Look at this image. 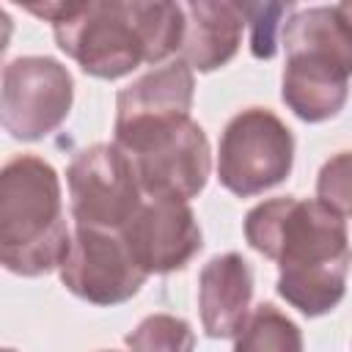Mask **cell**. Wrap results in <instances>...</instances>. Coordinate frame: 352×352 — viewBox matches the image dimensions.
<instances>
[{
  "label": "cell",
  "instance_id": "6da1fadb",
  "mask_svg": "<svg viewBox=\"0 0 352 352\" xmlns=\"http://www.w3.org/2000/svg\"><path fill=\"white\" fill-rule=\"evenodd\" d=\"M245 239L278 264V294L305 316L330 314L346 294V223L319 198H270L245 214Z\"/></svg>",
  "mask_w": 352,
  "mask_h": 352
},
{
  "label": "cell",
  "instance_id": "7a4b0ae2",
  "mask_svg": "<svg viewBox=\"0 0 352 352\" xmlns=\"http://www.w3.org/2000/svg\"><path fill=\"white\" fill-rule=\"evenodd\" d=\"M91 77L118 80L140 63H168L184 41V8L170 0H66L28 6Z\"/></svg>",
  "mask_w": 352,
  "mask_h": 352
},
{
  "label": "cell",
  "instance_id": "3957f363",
  "mask_svg": "<svg viewBox=\"0 0 352 352\" xmlns=\"http://www.w3.org/2000/svg\"><path fill=\"white\" fill-rule=\"evenodd\" d=\"M280 44L286 50L283 104L308 124L336 118L352 77V19L341 3L294 11L280 28Z\"/></svg>",
  "mask_w": 352,
  "mask_h": 352
},
{
  "label": "cell",
  "instance_id": "277c9868",
  "mask_svg": "<svg viewBox=\"0 0 352 352\" xmlns=\"http://www.w3.org/2000/svg\"><path fill=\"white\" fill-rule=\"evenodd\" d=\"M72 242L60 176L36 157L19 154L0 170V261L8 272L38 278L60 267Z\"/></svg>",
  "mask_w": 352,
  "mask_h": 352
},
{
  "label": "cell",
  "instance_id": "5b68a950",
  "mask_svg": "<svg viewBox=\"0 0 352 352\" xmlns=\"http://www.w3.org/2000/svg\"><path fill=\"white\" fill-rule=\"evenodd\" d=\"M113 143L129 157L138 184L148 198L190 201L209 182V140L190 116L121 132Z\"/></svg>",
  "mask_w": 352,
  "mask_h": 352
},
{
  "label": "cell",
  "instance_id": "8992f818",
  "mask_svg": "<svg viewBox=\"0 0 352 352\" xmlns=\"http://www.w3.org/2000/svg\"><path fill=\"white\" fill-rule=\"evenodd\" d=\"M294 165V135L267 107H248L228 118L217 146V179L239 195L253 198L289 179Z\"/></svg>",
  "mask_w": 352,
  "mask_h": 352
},
{
  "label": "cell",
  "instance_id": "52a82bcc",
  "mask_svg": "<svg viewBox=\"0 0 352 352\" xmlns=\"http://www.w3.org/2000/svg\"><path fill=\"white\" fill-rule=\"evenodd\" d=\"M74 80L50 55H22L3 66L0 121L14 140H41L72 113Z\"/></svg>",
  "mask_w": 352,
  "mask_h": 352
},
{
  "label": "cell",
  "instance_id": "ba28073f",
  "mask_svg": "<svg viewBox=\"0 0 352 352\" xmlns=\"http://www.w3.org/2000/svg\"><path fill=\"white\" fill-rule=\"evenodd\" d=\"M74 226L121 231L143 206L129 157L116 143H94L74 154L66 168Z\"/></svg>",
  "mask_w": 352,
  "mask_h": 352
},
{
  "label": "cell",
  "instance_id": "9c48e42d",
  "mask_svg": "<svg viewBox=\"0 0 352 352\" xmlns=\"http://www.w3.org/2000/svg\"><path fill=\"white\" fill-rule=\"evenodd\" d=\"M58 272L60 283L74 297L104 308L132 300L148 278L135 264L118 231H99L85 226H74Z\"/></svg>",
  "mask_w": 352,
  "mask_h": 352
},
{
  "label": "cell",
  "instance_id": "30bf717a",
  "mask_svg": "<svg viewBox=\"0 0 352 352\" xmlns=\"http://www.w3.org/2000/svg\"><path fill=\"white\" fill-rule=\"evenodd\" d=\"M118 234L146 275L176 272L204 248V234L190 204L170 198L146 201Z\"/></svg>",
  "mask_w": 352,
  "mask_h": 352
},
{
  "label": "cell",
  "instance_id": "8fae6325",
  "mask_svg": "<svg viewBox=\"0 0 352 352\" xmlns=\"http://www.w3.org/2000/svg\"><path fill=\"white\" fill-rule=\"evenodd\" d=\"M192 94H195V77L184 58H173L146 72L132 85L118 91L116 135L190 116Z\"/></svg>",
  "mask_w": 352,
  "mask_h": 352
},
{
  "label": "cell",
  "instance_id": "7c38bea8",
  "mask_svg": "<svg viewBox=\"0 0 352 352\" xmlns=\"http://www.w3.org/2000/svg\"><path fill=\"white\" fill-rule=\"evenodd\" d=\"M253 270L239 253H220L198 272V314L209 338H236L250 316Z\"/></svg>",
  "mask_w": 352,
  "mask_h": 352
},
{
  "label": "cell",
  "instance_id": "4fadbf2b",
  "mask_svg": "<svg viewBox=\"0 0 352 352\" xmlns=\"http://www.w3.org/2000/svg\"><path fill=\"white\" fill-rule=\"evenodd\" d=\"M182 8H184L182 58L190 63V69L214 72L226 66L242 44L245 16L239 3L192 0V3H182Z\"/></svg>",
  "mask_w": 352,
  "mask_h": 352
},
{
  "label": "cell",
  "instance_id": "5bb4252c",
  "mask_svg": "<svg viewBox=\"0 0 352 352\" xmlns=\"http://www.w3.org/2000/svg\"><path fill=\"white\" fill-rule=\"evenodd\" d=\"M234 352H305L302 330L280 308L261 302L234 338Z\"/></svg>",
  "mask_w": 352,
  "mask_h": 352
},
{
  "label": "cell",
  "instance_id": "9a60e30c",
  "mask_svg": "<svg viewBox=\"0 0 352 352\" xmlns=\"http://www.w3.org/2000/svg\"><path fill=\"white\" fill-rule=\"evenodd\" d=\"M129 352H192L195 330L187 319L173 314H151L132 333H126Z\"/></svg>",
  "mask_w": 352,
  "mask_h": 352
},
{
  "label": "cell",
  "instance_id": "2e32d148",
  "mask_svg": "<svg viewBox=\"0 0 352 352\" xmlns=\"http://www.w3.org/2000/svg\"><path fill=\"white\" fill-rule=\"evenodd\" d=\"M245 25H250V52L253 58L270 60L278 52V28H283L278 19L289 14L292 3H239Z\"/></svg>",
  "mask_w": 352,
  "mask_h": 352
},
{
  "label": "cell",
  "instance_id": "e0dca14e",
  "mask_svg": "<svg viewBox=\"0 0 352 352\" xmlns=\"http://www.w3.org/2000/svg\"><path fill=\"white\" fill-rule=\"evenodd\" d=\"M316 198L341 217H352V151H338L319 168Z\"/></svg>",
  "mask_w": 352,
  "mask_h": 352
},
{
  "label": "cell",
  "instance_id": "ac0fdd59",
  "mask_svg": "<svg viewBox=\"0 0 352 352\" xmlns=\"http://www.w3.org/2000/svg\"><path fill=\"white\" fill-rule=\"evenodd\" d=\"M341 8H344V11H346V16L352 19V3H341Z\"/></svg>",
  "mask_w": 352,
  "mask_h": 352
},
{
  "label": "cell",
  "instance_id": "d6986e66",
  "mask_svg": "<svg viewBox=\"0 0 352 352\" xmlns=\"http://www.w3.org/2000/svg\"><path fill=\"white\" fill-rule=\"evenodd\" d=\"M3 352H16V349H3Z\"/></svg>",
  "mask_w": 352,
  "mask_h": 352
},
{
  "label": "cell",
  "instance_id": "ffe728a7",
  "mask_svg": "<svg viewBox=\"0 0 352 352\" xmlns=\"http://www.w3.org/2000/svg\"><path fill=\"white\" fill-rule=\"evenodd\" d=\"M104 352H113V349H104Z\"/></svg>",
  "mask_w": 352,
  "mask_h": 352
}]
</instances>
